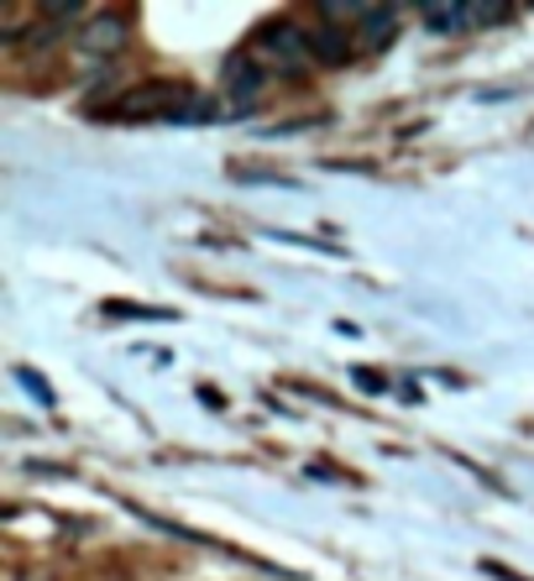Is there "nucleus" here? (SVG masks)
I'll return each instance as SVG.
<instances>
[{
	"label": "nucleus",
	"mask_w": 534,
	"mask_h": 581,
	"mask_svg": "<svg viewBox=\"0 0 534 581\" xmlns=\"http://www.w3.org/2000/svg\"><path fill=\"white\" fill-rule=\"evenodd\" d=\"M419 21H425L430 32H461V27H472V11H467L461 0H425V6H419Z\"/></svg>",
	"instance_id": "nucleus-6"
},
{
	"label": "nucleus",
	"mask_w": 534,
	"mask_h": 581,
	"mask_svg": "<svg viewBox=\"0 0 534 581\" xmlns=\"http://www.w3.org/2000/svg\"><path fill=\"white\" fill-rule=\"evenodd\" d=\"M472 11V27H493V21H509V6H498V0H477L467 6Z\"/></svg>",
	"instance_id": "nucleus-11"
},
{
	"label": "nucleus",
	"mask_w": 534,
	"mask_h": 581,
	"mask_svg": "<svg viewBox=\"0 0 534 581\" xmlns=\"http://www.w3.org/2000/svg\"><path fill=\"white\" fill-rule=\"evenodd\" d=\"M111 80H116V68H111V63H95V68H90V89H105Z\"/></svg>",
	"instance_id": "nucleus-15"
},
{
	"label": "nucleus",
	"mask_w": 534,
	"mask_h": 581,
	"mask_svg": "<svg viewBox=\"0 0 534 581\" xmlns=\"http://www.w3.org/2000/svg\"><path fill=\"white\" fill-rule=\"evenodd\" d=\"M100 315H111V320H178L174 309H158V304H126V299H105L100 304Z\"/></svg>",
	"instance_id": "nucleus-8"
},
{
	"label": "nucleus",
	"mask_w": 534,
	"mask_h": 581,
	"mask_svg": "<svg viewBox=\"0 0 534 581\" xmlns=\"http://www.w3.org/2000/svg\"><path fill=\"white\" fill-rule=\"evenodd\" d=\"M262 47H273L278 59H283V74H294L310 63V27H299V21H268L262 27Z\"/></svg>",
	"instance_id": "nucleus-3"
},
{
	"label": "nucleus",
	"mask_w": 534,
	"mask_h": 581,
	"mask_svg": "<svg viewBox=\"0 0 534 581\" xmlns=\"http://www.w3.org/2000/svg\"><path fill=\"white\" fill-rule=\"evenodd\" d=\"M21 42H27L32 53H48V47H59V42H63V27H59V21H48L38 11V21L27 27V38H21Z\"/></svg>",
	"instance_id": "nucleus-9"
},
{
	"label": "nucleus",
	"mask_w": 534,
	"mask_h": 581,
	"mask_svg": "<svg viewBox=\"0 0 534 581\" xmlns=\"http://www.w3.org/2000/svg\"><path fill=\"white\" fill-rule=\"evenodd\" d=\"M398 38V11L394 6H367V17L356 21V47L362 53H377V47H388V42Z\"/></svg>",
	"instance_id": "nucleus-5"
},
{
	"label": "nucleus",
	"mask_w": 534,
	"mask_h": 581,
	"mask_svg": "<svg viewBox=\"0 0 534 581\" xmlns=\"http://www.w3.org/2000/svg\"><path fill=\"white\" fill-rule=\"evenodd\" d=\"M482 571H488L493 581H524L519 571H509V566H498V561H482Z\"/></svg>",
	"instance_id": "nucleus-16"
},
{
	"label": "nucleus",
	"mask_w": 534,
	"mask_h": 581,
	"mask_svg": "<svg viewBox=\"0 0 534 581\" xmlns=\"http://www.w3.org/2000/svg\"><path fill=\"white\" fill-rule=\"evenodd\" d=\"M356 53V42L346 38V27H310V59L320 68H346Z\"/></svg>",
	"instance_id": "nucleus-4"
},
{
	"label": "nucleus",
	"mask_w": 534,
	"mask_h": 581,
	"mask_svg": "<svg viewBox=\"0 0 534 581\" xmlns=\"http://www.w3.org/2000/svg\"><path fill=\"white\" fill-rule=\"evenodd\" d=\"M226 89H231V101L237 105H252L258 101V89H262V68L258 63H247V59H231L226 63Z\"/></svg>",
	"instance_id": "nucleus-7"
},
{
	"label": "nucleus",
	"mask_w": 534,
	"mask_h": 581,
	"mask_svg": "<svg viewBox=\"0 0 534 581\" xmlns=\"http://www.w3.org/2000/svg\"><path fill=\"white\" fill-rule=\"evenodd\" d=\"M220 116V110H216V101H199V95H195V101H189V105H184V110H178V126H199V120H216Z\"/></svg>",
	"instance_id": "nucleus-10"
},
{
	"label": "nucleus",
	"mask_w": 534,
	"mask_h": 581,
	"mask_svg": "<svg viewBox=\"0 0 534 581\" xmlns=\"http://www.w3.org/2000/svg\"><path fill=\"white\" fill-rule=\"evenodd\" d=\"M17 581H53L48 571H38V566H27V571H17Z\"/></svg>",
	"instance_id": "nucleus-17"
},
{
	"label": "nucleus",
	"mask_w": 534,
	"mask_h": 581,
	"mask_svg": "<svg viewBox=\"0 0 534 581\" xmlns=\"http://www.w3.org/2000/svg\"><path fill=\"white\" fill-rule=\"evenodd\" d=\"M17 382H21V388H27V393H32L38 403H53V388H48V382L38 378V372H27V367H17Z\"/></svg>",
	"instance_id": "nucleus-13"
},
{
	"label": "nucleus",
	"mask_w": 534,
	"mask_h": 581,
	"mask_svg": "<svg viewBox=\"0 0 534 581\" xmlns=\"http://www.w3.org/2000/svg\"><path fill=\"white\" fill-rule=\"evenodd\" d=\"M132 42V17L126 11H95L80 27V53H90L95 63H111Z\"/></svg>",
	"instance_id": "nucleus-2"
},
{
	"label": "nucleus",
	"mask_w": 534,
	"mask_h": 581,
	"mask_svg": "<svg viewBox=\"0 0 534 581\" xmlns=\"http://www.w3.org/2000/svg\"><path fill=\"white\" fill-rule=\"evenodd\" d=\"M356 388H362V393H383V388H388V378H383V372H373V367H356Z\"/></svg>",
	"instance_id": "nucleus-14"
},
{
	"label": "nucleus",
	"mask_w": 534,
	"mask_h": 581,
	"mask_svg": "<svg viewBox=\"0 0 534 581\" xmlns=\"http://www.w3.org/2000/svg\"><path fill=\"white\" fill-rule=\"evenodd\" d=\"M42 17L59 21V27H63V21H80V17H84V6H80V0H59V6H42ZM84 21H90V17H84Z\"/></svg>",
	"instance_id": "nucleus-12"
},
{
	"label": "nucleus",
	"mask_w": 534,
	"mask_h": 581,
	"mask_svg": "<svg viewBox=\"0 0 534 581\" xmlns=\"http://www.w3.org/2000/svg\"><path fill=\"white\" fill-rule=\"evenodd\" d=\"M189 101H195V95H189V84H178V80H147V84H137V89H121L116 105H111L105 116H116V120H142V116L174 120Z\"/></svg>",
	"instance_id": "nucleus-1"
}]
</instances>
